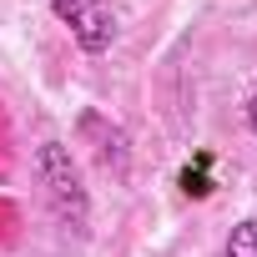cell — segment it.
I'll return each instance as SVG.
<instances>
[{"instance_id":"obj_1","label":"cell","mask_w":257,"mask_h":257,"mask_svg":"<svg viewBox=\"0 0 257 257\" xmlns=\"http://www.w3.org/2000/svg\"><path fill=\"white\" fill-rule=\"evenodd\" d=\"M36 172H41V187H46L51 212L61 217V227L76 232V237H86V227H91V197H86V187H81L76 157H71L61 142H41V147H36Z\"/></svg>"},{"instance_id":"obj_2","label":"cell","mask_w":257,"mask_h":257,"mask_svg":"<svg viewBox=\"0 0 257 257\" xmlns=\"http://www.w3.org/2000/svg\"><path fill=\"white\" fill-rule=\"evenodd\" d=\"M56 21L71 31V41L86 51V56H106L111 41H116V16L106 0H51Z\"/></svg>"},{"instance_id":"obj_3","label":"cell","mask_w":257,"mask_h":257,"mask_svg":"<svg viewBox=\"0 0 257 257\" xmlns=\"http://www.w3.org/2000/svg\"><path fill=\"white\" fill-rule=\"evenodd\" d=\"M81 132H96V157H101L106 167L126 172V157H132V142H126V132H121L116 121H106V116L86 111V116H81Z\"/></svg>"},{"instance_id":"obj_4","label":"cell","mask_w":257,"mask_h":257,"mask_svg":"<svg viewBox=\"0 0 257 257\" xmlns=\"http://www.w3.org/2000/svg\"><path fill=\"white\" fill-rule=\"evenodd\" d=\"M177 187H182V197H192V202H202V197H212V152H192V162L177 172Z\"/></svg>"},{"instance_id":"obj_5","label":"cell","mask_w":257,"mask_h":257,"mask_svg":"<svg viewBox=\"0 0 257 257\" xmlns=\"http://www.w3.org/2000/svg\"><path fill=\"white\" fill-rule=\"evenodd\" d=\"M222 257H257V217H242V222L227 232Z\"/></svg>"},{"instance_id":"obj_6","label":"cell","mask_w":257,"mask_h":257,"mask_svg":"<svg viewBox=\"0 0 257 257\" xmlns=\"http://www.w3.org/2000/svg\"><path fill=\"white\" fill-rule=\"evenodd\" d=\"M247 126H252V137H257V91L247 96Z\"/></svg>"}]
</instances>
